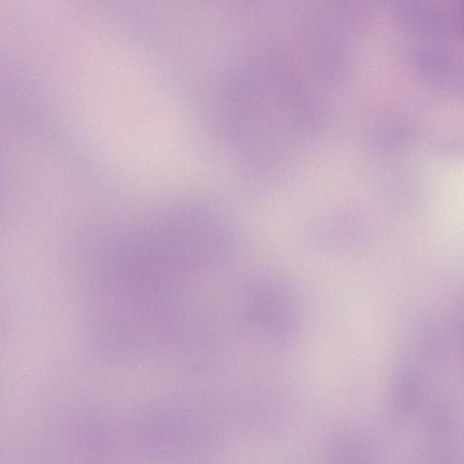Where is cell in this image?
<instances>
[{
    "mask_svg": "<svg viewBox=\"0 0 464 464\" xmlns=\"http://www.w3.org/2000/svg\"><path fill=\"white\" fill-rule=\"evenodd\" d=\"M249 321L268 340L285 342L294 336L298 324V310L292 293L271 280L249 286L246 297Z\"/></svg>",
    "mask_w": 464,
    "mask_h": 464,
    "instance_id": "cell-1",
    "label": "cell"
},
{
    "mask_svg": "<svg viewBox=\"0 0 464 464\" xmlns=\"http://www.w3.org/2000/svg\"><path fill=\"white\" fill-rule=\"evenodd\" d=\"M413 69L425 80L464 100V59L438 44H413L407 51Z\"/></svg>",
    "mask_w": 464,
    "mask_h": 464,
    "instance_id": "cell-2",
    "label": "cell"
},
{
    "mask_svg": "<svg viewBox=\"0 0 464 464\" xmlns=\"http://www.w3.org/2000/svg\"><path fill=\"white\" fill-rule=\"evenodd\" d=\"M394 12L401 25L419 36L442 41L463 34L459 18L438 7L402 1Z\"/></svg>",
    "mask_w": 464,
    "mask_h": 464,
    "instance_id": "cell-3",
    "label": "cell"
},
{
    "mask_svg": "<svg viewBox=\"0 0 464 464\" xmlns=\"http://www.w3.org/2000/svg\"><path fill=\"white\" fill-rule=\"evenodd\" d=\"M362 450L355 441L347 438L337 441L332 450L330 464H362Z\"/></svg>",
    "mask_w": 464,
    "mask_h": 464,
    "instance_id": "cell-4",
    "label": "cell"
},
{
    "mask_svg": "<svg viewBox=\"0 0 464 464\" xmlns=\"http://www.w3.org/2000/svg\"><path fill=\"white\" fill-rule=\"evenodd\" d=\"M432 148L441 156L464 155V132L440 137L432 143Z\"/></svg>",
    "mask_w": 464,
    "mask_h": 464,
    "instance_id": "cell-5",
    "label": "cell"
},
{
    "mask_svg": "<svg viewBox=\"0 0 464 464\" xmlns=\"http://www.w3.org/2000/svg\"><path fill=\"white\" fill-rule=\"evenodd\" d=\"M459 21H460V24H461V28H462V32H463V35H464V2L462 4L461 10H460Z\"/></svg>",
    "mask_w": 464,
    "mask_h": 464,
    "instance_id": "cell-6",
    "label": "cell"
}]
</instances>
